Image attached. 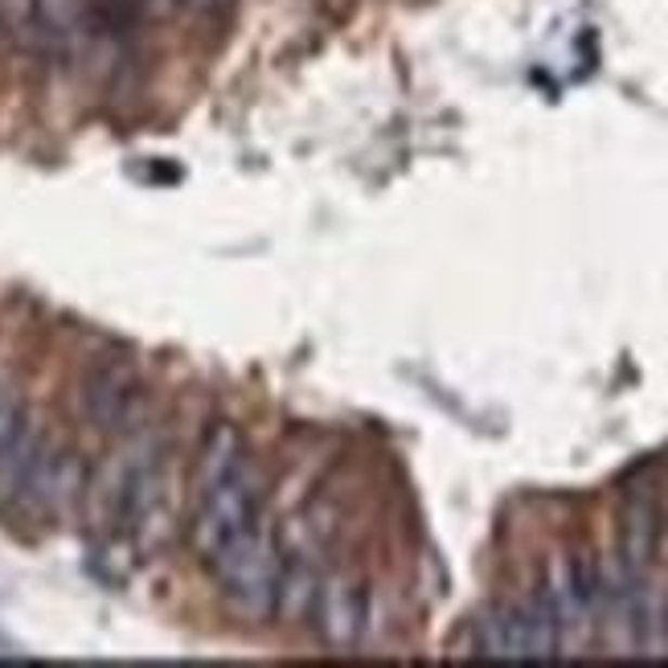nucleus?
<instances>
[{"instance_id": "f257e3e1", "label": "nucleus", "mask_w": 668, "mask_h": 668, "mask_svg": "<svg viewBox=\"0 0 668 668\" xmlns=\"http://www.w3.org/2000/svg\"><path fill=\"white\" fill-rule=\"evenodd\" d=\"M205 566H209V575L218 578L226 603L242 619L259 624V619H267L279 607V575H283V566H279L275 538L262 529L259 521L242 538L230 541L226 550H218Z\"/></svg>"}, {"instance_id": "f03ea898", "label": "nucleus", "mask_w": 668, "mask_h": 668, "mask_svg": "<svg viewBox=\"0 0 668 668\" xmlns=\"http://www.w3.org/2000/svg\"><path fill=\"white\" fill-rule=\"evenodd\" d=\"M562 615L550 591L529 603H501L480 619V656L492 660H550L562 648Z\"/></svg>"}, {"instance_id": "7ed1b4c3", "label": "nucleus", "mask_w": 668, "mask_h": 668, "mask_svg": "<svg viewBox=\"0 0 668 668\" xmlns=\"http://www.w3.org/2000/svg\"><path fill=\"white\" fill-rule=\"evenodd\" d=\"M259 476L242 464L234 467L226 480H218L214 488L202 492V504H197V517H193V529H189V541L202 562L226 550L234 538H242L255 521H259Z\"/></svg>"}, {"instance_id": "20e7f679", "label": "nucleus", "mask_w": 668, "mask_h": 668, "mask_svg": "<svg viewBox=\"0 0 668 668\" xmlns=\"http://www.w3.org/2000/svg\"><path fill=\"white\" fill-rule=\"evenodd\" d=\"M82 419L103 435H128L144 414V377L128 357H99L78 390Z\"/></svg>"}, {"instance_id": "39448f33", "label": "nucleus", "mask_w": 668, "mask_h": 668, "mask_svg": "<svg viewBox=\"0 0 668 668\" xmlns=\"http://www.w3.org/2000/svg\"><path fill=\"white\" fill-rule=\"evenodd\" d=\"M78 488H82V464H78L75 451L41 439L38 455H34L17 492V504L38 509V513H62L78 497Z\"/></svg>"}, {"instance_id": "423d86ee", "label": "nucleus", "mask_w": 668, "mask_h": 668, "mask_svg": "<svg viewBox=\"0 0 668 668\" xmlns=\"http://www.w3.org/2000/svg\"><path fill=\"white\" fill-rule=\"evenodd\" d=\"M308 612H312L316 628L333 648H349V644H357V635L370 619V594L345 575H329L316 582Z\"/></svg>"}, {"instance_id": "0eeeda50", "label": "nucleus", "mask_w": 668, "mask_h": 668, "mask_svg": "<svg viewBox=\"0 0 668 668\" xmlns=\"http://www.w3.org/2000/svg\"><path fill=\"white\" fill-rule=\"evenodd\" d=\"M656 501L652 497H631L624 509V534H619V550H624V566L628 575H640L656 554Z\"/></svg>"}, {"instance_id": "6e6552de", "label": "nucleus", "mask_w": 668, "mask_h": 668, "mask_svg": "<svg viewBox=\"0 0 668 668\" xmlns=\"http://www.w3.org/2000/svg\"><path fill=\"white\" fill-rule=\"evenodd\" d=\"M242 435L234 423H214L205 435L202 451H197V492L214 488L218 480H226L234 467H242Z\"/></svg>"}, {"instance_id": "1a4fd4ad", "label": "nucleus", "mask_w": 668, "mask_h": 668, "mask_svg": "<svg viewBox=\"0 0 668 668\" xmlns=\"http://www.w3.org/2000/svg\"><path fill=\"white\" fill-rule=\"evenodd\" d=\"M46 435H38L34 427H21L13 435V444L0 451V501H17L21 484H25V472L34 464L38 447Z\"/></svg>"}, {"instance_id": "9d476101", "label": "nucleus", "mask_w": 668, "mask_h": 668, "mask_svg": "<svg viewBox=\"0 0 668 668\" xmlns=\"http://www.w3.org/2000/svg\"><path fill=\"white\" fill-rule=\"evenodd\" d=\"M25 427V414H21L17 398L9 390H0V451L13 444V435Z\"/></svg>"}, {"instance_id": "9b49d317", "label": "nucleus", "mask_w": 668, "mask_h": 668, "mask_svg": "<svg viewBox=\"0 0 668 668\" xmlns=\"http://www.w3.org/2000/svg\"><path fill=\"white\" fill-rule=\"evenodd\" d=\"M177 0H149V13H168Z\"/></svg>"}, {"instance_id": "f8f14e48", "label": "nucleus", "mask_w": 668, "mask_h": 668, "mask_svg": "<svg viewBox=\"0 0 668 668\" xmlns=\"http://www.w3.org/2000/svg\"><path fill=\"white\" fill-rule=\"evenodd\" d=\"M177 4H189V9H205V4H214V0H177Z\"/></svg>"}, {"instance_id": "ddd939ff", "label": "nucleus", "mask_w": 668, "mask_h": 668, "mask_svg": "<svg viewBox=\"0 0 668 668\" xmlns=\"http://www.w3.org/2000/svg\"><path fill=\"white\" fill-rule=\"evenodd\" d=\"M4 41H9V34H4V17H0V46H4Z\"/></svg>"}]
</instances>
